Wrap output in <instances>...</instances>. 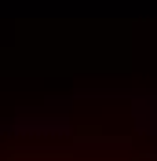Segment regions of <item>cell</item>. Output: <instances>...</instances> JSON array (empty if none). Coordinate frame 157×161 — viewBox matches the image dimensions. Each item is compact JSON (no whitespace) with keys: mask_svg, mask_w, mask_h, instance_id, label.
<instances>
[{"mask_svg":"<svg viewBox=\"0 0 157 161\" xmlns=\"http://www.w3.org/2000/svg\"><path fill=\"white\" fill-rule=\"evenodd\" d=\"M0 161H157V139L139 128L88 132L37 125L0 132Z\"/></svg>","mask_w":157,"mask_h":161,"instance_id":"6da1fadb","label":"cell"}]
</instances>
